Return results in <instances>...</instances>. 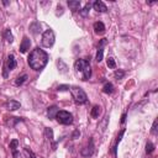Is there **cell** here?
Segmentation results:
<instances>
[{"instance_id":"1","label":"cell","mask_w":158,"mask_h":158,"mask_svg":"<svg viewBox=\"0 0 158 158\" xmlns=\"http://www.w3.org/2000/svg\"><path fill=\"white\" fill-rule=\"evenodd\" d=\"M27 60H28L30 67H31L33 70L40 72V70H42V69L46 67V64H47V62H48V54H47L43 49H41L40 47H36V48L32 49V52L30 53Z\"/></svg>"},{"instance_id":"2","label":"cell","mask_w":158,"mask_h":158,"mask_svg":"<svg viewBox=\"0 0 158 158\" xmlns=\"http://www.w3.org/2000/svg\"><path fill=\"white\" fill-rule=\"evenodd\" d=\"M74 69L78 74L81 75V80H88L91 77L90 63L86 59H77L74 63Z\"/></svg>"},{"instance_id":"3","label":"cell","mask_w":158,"mask_h":158,"mask_svg":"<svg viewBox=\"0 0 158 158\" xmlns=\"http://www.w3.org/2000/svg\"><path fill=\"white\" fill-rule=\"evenodd\" d=\"M69 89H70L72 96L77 104H85L88 101V96L80 86H70Z\"/></svg>"},{"instance_id":"4","label":"cell","mask_w":158,"mask_h":158,"mask_svg":"<svg viewBox=\"0 0 158 158\" xmlns=\"http://www.w3.org/2000/svg\"><path fill=\"white\" fill-rule=\"evenodd\" d=\"M54 41H56L54 32H53L51 28L46 30V31L43 32V35H42V40H41L42 46L46 47V48H51V47L54 44Z\"/></svg>"},{"instance_id":"5","label":"cell","mask_w":158,"mask_h":158,"mask_svg":"<svg viewBox=\"0 0 158 158\" xmlns=\"http://www.w3.org/2000/svg\"><path fill=\"white\" fill-rule=\"evenodd\" d=\"M56 120L62 125H72L73 123V115L64 110H58L56 115Z\"/></svg>"},{"instance_id":"6","label":"cell","mask_w":158,"mask_h":158,"mask_svg":"<svg viewBox=\"0 0 158 158\" xmlns=\"http://www.w3.org/2000/svg\"><path fill=\"white\" fill-rule=\"evenodd\" d=\"M107 43L106 38H102L99 43V48H98V53H96V62H101L102 60V56H104V46Z\"/></svg>"},{"instance_id":"7","label":"cell","mask_w":158,"mask_h":158,"mask_svg":"<svg viewBox=\"0 0 158 158\" xmlns=\"http://www.w3.org/2000/svg\"><path fill=\"white\" fill-rule=\"evenodd\" d=\"M30 46H31V41L28 40V37H23L22 38V42L20 44V52L21 53H26L28 49H30Z\"/></svg>"},{"instance_id":"8","label":"cell","mask_w":158,"mask_h":158,"mask_svg":"<svg viewBox=\"0 0 158 158\" xmlns=\"http://www.w3.org/2000/svg\"><path fill=\"white\" fill-rule=\"evenodd\" d=\"M93 7H94V10H96L98 12H106V11H107L106 5H105L102 1H100V0L95 1V2L93 4Z\"/></svg>"},{"instance_id":"9","label":"cell","mask_w":158,"mask_h":158,"mask_svg":"<svg viewBox=\"0 0 158 158\" xmlns=\"http://www.w3.org/2000/svg\"><path fill=\"white\" fill-rule=\"evenodd\" d=\"M85 148H86V151L83 149V151H81V154H83L84 157H89V156H91L93 152H94V142H93L91 138L89 139V144H88V147H85Z\"/></svg>"},{"instance_id":"10","label":"cell","mask_w":158,"mask_h":158,"mask_svg":"<svg viewBox=\"0 0 158 158\" xmlns=\"http://www.w3.org/2000/svg\"><path fill=\"white\" fill-rule=\"evenodd\" d=\"M67 4H68V6L70 7V10L73 12L80 10V0H68Z\"/></svg>"},{"instance_id":"11","label":"cell","mask_w":158,"mask_h":158,"mask_svg":"<svg viewBox=\"0 0 158 158\" xmlns=\"http://www.w3.org/2000/svg\"><path fill=\"white\" fill-rule=\"evenodd\" d=\"M94 31H95V33H98V35L104 33V32H105V25H104L101 21H96V22L94 23Z\"/></svg>"},{"instance_id":"12","label":"cell","mask_w":158,"mask_h":158,"mask_svg":"<svg viewBox=\"0 0 158 158\" xmlns=\"http://www.w3.org/2000/svg\"><path fill=\"white\" fill-rule=\"evenodd\" d=\"M17 144H19V141H17V139H12V141L10 142V149H11V152H12V154H14L15 158H20V157H21V156L17 153V151H16Z\"/></svg>"},{"instance_id":"13","label":"cell","mask_w":158,"mask_h":158,"mask_svg":"<svg viewBox=\"0 0 158 158\" xmlns=\"http://www.w3.org/2000/svg\"><path fill=\"white\" fill-rule=\"evenodd\" d=\"M6 106H7V109H9L10 111H15V110L20 109L21 104H20L19 101H16V100H10V101H7Z\"/></svg>"},{"instance_id":"14","label":"cell","mask_w":158,"mask_h":158,"mask_svg":"<svg viewBox=\"0 0 158 158\" xmlns=\"http://www.w3.org/2000/svg\"><path fill=\"white\" fill-rule=\"evenodd\" d=\"M57 112H58V107H57L56 105H53V106L48 107V109H47V116H48V118H51V120L56 118Z\"/></svg>"},{"instance_id":"15","label":"cell","mask_w":158,"mask_h":158,"mask_svg":"<svg viewBox=\"0 0 158 158\" xmlns=\"http://www.w3.org/2000/svg\"><path fill=\"white\" fill-rule=\"evenodd\" d=\"M30 31H31L33 35H37V33L41 31V23L37 22V21L32 22V23L30 25Z\"/></svg>"},{"instance_id":"16","label":"cell","mask_w":158,"mask_h":158,"mask_svg":"<svg viewBox=\"0 0 158 158\" xmlns=\"http://www.w3.org/2000/svg\"><path fill=\"white\" fill-rule=\"evenodd\" d=\"M123 133H125V128H122V130L120 131V133H118V136H117V138H116V141H115V144H114V147H112V153H114L115 156H116V152H117V144L120 143V141H121Z\"/></svg>"},{"instance_id":"17","label":"cell","mask_w":158,"mask_h":158,"mask_svg":"<svg viewBox=\"0 0 158 158\" xmlns=\"http://www.w3.org/2000/svg\"><path fill=\"white\" fill-rule=\"evenodd\" d=\"M15 67H16V60H15L14 54H9V57H7V68H9V70L15 69Z\"/></svg>"},{"instance_id":"18","label":"cell","mask_w":158,"mask_h":158,"mask_svg":"<svg viewBox=\"0 0 158 158\" xmlns=\"http://www.w3.org/2000/svg\"><path fill=\"white\" fill-rule=\"evenodd\" d=\"M90 7H91V4H90V2H86V4H85V6H84L81 10H79V14H80L83 17H86V16L89 15Z\"/></svg>"},{"instance_id":"19","label":"cell","mask_w":158,"mask_h":158,"mask_svg":"<svg viewBox=\"0 0 158 158\" xmlns=\"http://www.w3.org/2000/svg\"><path fill=\"white\" fill-rule=\"evenodd\" d=\"M26 80H27V74H22V75H20V77L16 78V80H15V85L20 86V85H22Z\"/></svg>"},{"instance_id":"20","label":"cell","mask_w":158,"mask_h":158,"mask_svg":"<svg viewBox=\"0 0 158 158\" xmlns=\"http://www.w3.org/2000/svg\"><path fill=\"white\" fill-rule=\"evenodd\" d=\"M57 65H58V70H59L60 73H65V72H67V69H68L67 64H65V63H63V60H62V59L57 60Z\"/></svg>"},{"instance_id":"21","label":"cell","mask_w":158,"mask_h":158,"mask_svg":"<svg viewBox=\"0 0 158 158\" xmlns=\"http://www.w3.org/2000/svg\"><path fill=\"white\" fill-rule=\"evenodd\" d=\"M4 37H5V40L9 42V43H12L14 42V36H12V33H11V31L7 28V30H5V32H4Z\"/></svg>"},{"instance_id":"22","label":"cell","mask_w":158,"mask_h":158,"mask_svg":"<svg viewBox=\"0 0 158 158\" xmlns=\"http://www.w3.org/2000/svg\"><path fill=\"white\" fill-rule=\"evenodd\" d=\"M102 91H104L105 94H111V93L114 91V85H112L111 83H106V84L104 85V88H102Z\"/></svg>"},{"instance_id":"23","label":"cell","mask_w":158,"mask_h":158,"mask_svg":"<svg viewBox=\"0 0 158 158\" xmlns=\"http://www.w3.org/2000/svg\"><path fill=\"white\" fill-rule=\"evenodd\" d=\"M100 106H98V105H95V106H93V109H91V116L94 117V118H96V117H99V115H100Z\"/></svg>"},{"instance_id":"24","label":"cell","mask_w":158,"mask_h":158,"mask_svg":"<svg viewBox=\"0 0 158 158\" xmlns=\"http://www.w3.org/2000/svg\"><path fill=\"white\" fill-rule=\"evenodd\" d=\"M153 151H154V144H153L152 142H148V143L146 144V153H147V154H151Z\"/></svg>"},{"instance_id":"25","label":"cell","mask_w":158,"mask_h":158,"mask_svg":"<svg viewBox=\"0 0 158 158\" xmlns=\"http://www.w3.org/2000/svg\"><path fill=\"white\" fill-rule=\"evenodd\" d=\"M106 63H107V67H109V68H115V67H116L115 59H114L112 57H109L107 60H106Z\"/></svg>"},{"instance_id":"26","label":"cell","mask_w":158,"mask_h":158,"mask_svg":"<svg viewBox=\"0 0 158 158\" xmlns=\"http://www.w3.org/2000/svg\"><path fill=\"white\" fill-rule=\"evenodd\" d=\"M123 75H125V72H123V70H121V69H120V70H116V72L114 73V77H115L117 80H118V79H122V78H123Z\"/></svg>"},{"instance_id":"27","label":"cell","mask_w":158,"mask_h":158,"mask_svg":"<svg viewBox=\"0 0 158 158\" xmlns=\"http://www.w3.org/2000/svg\"><path fill=\"white\" fill-rule=\"evenodd\" d=\"M23 151H25V153L28 156V158H36V154H35V153H33L28 147H25V148H23Z\"/></svg>"},{"instance_id":"28","label":"cell","mask_w":158,"mask_h":158,"mask_svg":"<svg viewBox=\"0 0 158 158\" xmlns=\"http://www.w3.org/2000/svg\"><path fill=\"white\" fill-rule=\"evenodd\" d=\"M157 125H158V120L156 118V120H154V122H153L152 130H151V133H152V135H157Z\"/></svg>"},{"instance_id":"29","label":"cell","mask_w":158,"mask_h":158,"mask_svg":"<svg viewBox=\"0 0 158 158\" xmlns=\"http://www.w3.org/2000/svg\"><path fill=\"white\" fill-rule=\"evenodd\" d=\"M46 136L48 137V139H49V141H52V139H53V132H52V130H51V128H46Z\"/></svg>"},{"instance_id":"30","label":"cell","mask_w":158,"mask_h":158,"mask_svg":"<svg viewBox=\"0 0 158 158\" xmlns=\"http://www.w3.org/2000/svg\"><path fill=\"white\" fill-rule=\"evenodd\" d=\"M68 89H69L68 85H59V86H58V90H59V91H64V90H68Z\"/></svg>"},{"instance_id":"31","label":"cell","mask_w":158,"mask_h":158,"mask_svg":"<svg viewBox=\"0 0 158 158\" xmlns=\"http://www.w3.org/2000/svg\"><path fill=\"white\" fill-rule=\"evenodd\" d=\"M78 136H80V132L77 130V131H74V133H73V138H77Z\"/></svg>"},{"instance_id":"32","label":"cell","mask_w":158,"mask_h":158,"mask_svg":"<svg viewBox=\"0 0 158 158\" xmlns=\"http://www.w3.org/2000/svg\"><path fill=\"white\" fill-rule=\"evenodd\" d=\"M125 120H126V114H122V116H121V123H123Z\"/></svg>"}]
</instances>
